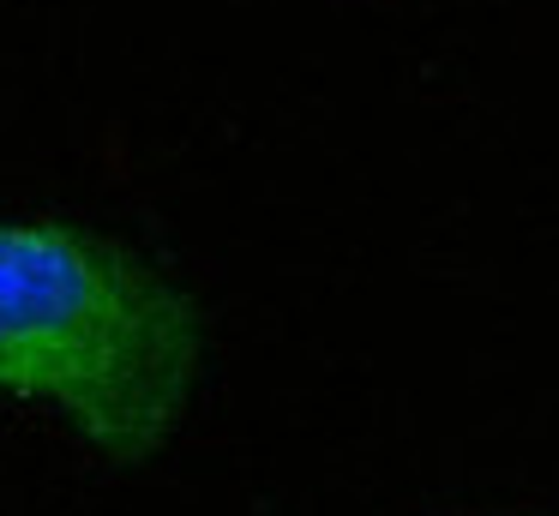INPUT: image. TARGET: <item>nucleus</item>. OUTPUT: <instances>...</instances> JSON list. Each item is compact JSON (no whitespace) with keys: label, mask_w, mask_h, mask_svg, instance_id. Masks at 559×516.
Segmentation results:
<instances>
[{"label":"nucleus","mask_w":559,"mask_h":516,"mask_svg":"<svg viewBox=\"0 0 559 516\" xmlns=\"http://www.w3.org/2000/svg\"><path fill=\"white\" fill-rule=\"evenodd\" d=\"M205 324L151 259L79 223H0V391L49 403L97 456L133 468L175 439Z\"/></svg>","instance_id":"obj_1"}]
</instances>
